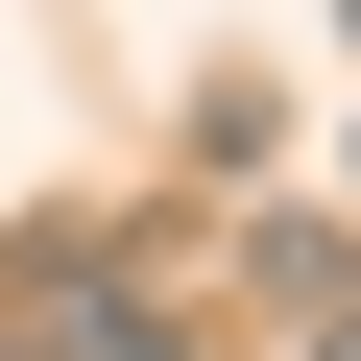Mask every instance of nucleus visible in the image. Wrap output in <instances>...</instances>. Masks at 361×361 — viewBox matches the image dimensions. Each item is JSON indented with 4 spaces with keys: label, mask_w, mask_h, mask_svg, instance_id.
Returning <instances> with one entry per match:
<instances>
[{
    "label": "nucleus",
    "mask_w": 361,
    "mask_h": 361,
    "mask_svg": "<svg viewBox=\"0 0 361 361\" xmlns=\"http://www.w3.org/2000/svg\"><path fill=\"white\" fill-rule=\"evenodd\" d=\"M313 361H361V313H337V337H313Z\"/></svg>",
    "instance_id": "nucleus-1"
}]
</instances>
